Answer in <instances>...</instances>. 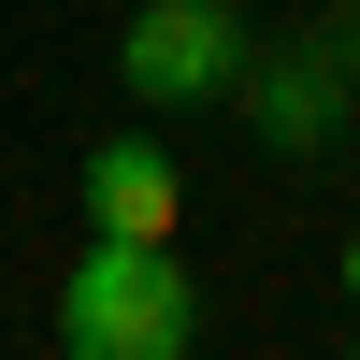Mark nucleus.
Returning <instances> with one entry per match:
<instances>
[{
	"instance_id": "nucleus-7",
	"label": "nucleus",
	"mask_w": 360,
	"mask_h": 360,
	"mask_svg": "<svg viewBox=\"0 0 360 360\" xmlns=\"http://www.w3.org/2000/svg\"><path fill=\"white\" fill-rule=\"evenodd\" d=\"M346 360H360V346H346Z\"/></svg>"
},
{
	"instance_id": "nucleus-1",
	"label": "nucleus",
	"mask_w": 360,
	"mask_h": 360,
	"mask_svg": "<svg viewBox=\"0 0 360 360\" xmlns=\"http://www.w3.org/2000/svg\"><path fill=\"white\" fill-rule=\"evenodd\" d=\"M202 346V288L173 245H115L86 231V259L58 274V360H188Z\"/></svg>"
},
{
	"instance_id": "nucleus-4",
	"label": "nucleus",
	"mask_w": 360,
	"mask_h": 360,
	"mask_svg": "<svg viewBox=\"0 0 360 360\" xmlns=\"http://www.w3.org/2000/svg\"><path fill=\"white\" fill-rule=\"evenodd\" d=\"M72 202H86V231H115V245H173V231H188V159H173L159 130H101L86 173H72Z\"/></svg>"
},
{
	"instance_id": "nucleus-2",
	"label": "nucleus",
	"mask_w": 360,
	"mask_h": 360,
	"mask_svg": "<svg viewBox=\"0 0 360 360\" xmlns=\"http://www.w3.org/2000/svg\"><path fill=\"white\" fill-rule=\"evenodd\" d=\"M231 101H245V130L274 144V159H332L346 115H360V58L332 44V15H317V29H288V44H245Z\"/></svg>"
},
{
	"instance_id": "nucleus-6",
	"label": "nucleus",
	"mask_w": 360,
	"mask_h": 360,
	"mask_svg": "<svg viewBox=\"0 0 360 360\" xmlns=\"http://www.w3.org/2000/svg\"><path fill=\"white\" fill-rule=\"evenodd\" d=\"M332 44H346V58H360V0H346V15H332Z\"/></svg>"
},
{
	"instance_id": "nucleus-3",
	"label": "nucleus",
	"mask_w": 360,
	"mask_h": 360,
	"mask_svg": "<svg viewBox=\"0 0 360 360\" xmlns=\"http://www.w3.org/2000/svg\"><path fill=\"white\" fill-rule=\"evenodd\" d=\"M245 0H144L130 29H115V86H130L144 115L173 101H231V72H245Z\"/></svg>"
},
{
	"instance_id": "nucleus-5",
	"label": "nucleus",
	"mask_w": 360,
	"mask_h": 360,
	"mask_svg": "<svg viewBox=\"0 0 360 360\" xmlns=\"http://www.w3.org/2000/svg\"><path fill=\"white\" fill-rule=\"evenodd\" d=\"M332 288H346V303H360V231H346V245H332Z\"/></svg>"
}]
</instances>
